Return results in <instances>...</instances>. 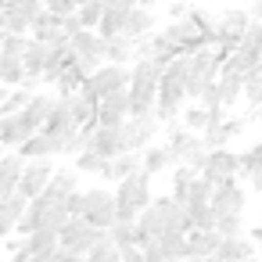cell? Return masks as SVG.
I'll return each mask as SVG.
<instances>
[{"instance_id": "4dcf8cb0", "label": "cell", "mask_w": 262, "mask_h": 262, "mask_svg": "<svg viewBox=\"0 0 262 262\" xmlns=\"http://www.w3.org/2000/svg\"><path fill=\"white\" fill-rule=\"evenodd\" d=\"M104 61H112V65H133L137 61V40H129V36L104 40Z\"/></svg>"}, {"instance_id": "9c48e42d", "label": "cell", "mask_w": 262, "mask_h": 262, "mask_svg": "<svg viewBox=\"0 0 262 262\" xmlns=\"http://www.w3.org/2000/svg\"><path fill=\"white\" fill-rule=\"evenodd\" d=\"M69 43H72V51H76V65H79L86 76L104 65V36H101L97 29H79V33L69 36Z\"/></svg>"}, {"instance_id": "f907efd6", "label": "cell", "mask_w": 262, "mask_h": 262, "mask_svg": "<svg viewBox=\"0 0 262 262\" xmlns=\"http://www.w3.org/2000/svg\"><path fill=\"white\" fill-rule=\"evenodd\" d=\"M194 4H187V0H169V18L176 22V18H187V11H190Z\"/></svg>"}, {"instance_id": "c3c4849f", "label": "cell", "mask_w": 262, "mask_h": 262, "mask_svg": "<svg viewBox=\"0 0 262 262\" xmlns=\"http://www.w3.org/2000/svg\"><path fill=\"white\" fill-rule=\"evenodd\" d=\"M76 0H43V11H51V15H58V18H65V15H76Z\"/></svg>"}, {"instance_id": "f1b7e54d", "label": "cell", "mask_w": 262, "mask_h": 262, "mask_svg": "<svg viewBox=\"0 0 262 262\" xmlns=\"http://www.w3.org/2000/svg\"><path fill=\"white\" fill-rule=\"evenodd\" d=\"M219 233L215 230H190L187 233V258H212L219 248Z\"/></svg>"}, {"instance_id": "6da1fadb", "label": "cell", "mask_w": 262, "mask_h": 262, "mask_svg": "<svg viewBox=\"0 0 262 262\" xmlns=\"http://www.w3.org/2000/svg\"><path fill=\"white\" fill-rule=\"evenodd\" d=\"M190 215L183 205H176L169 194L165 198H151V205L137 215V244H147L162 233H190Z\"/></svg>"}, {"instance_id": "2e32d148", "label": "cell", "mask_w": 262, "mask_h": 262, "mask_svg": "<svg viewBox=\"0 0 262 262\" xmlns=\"http://www.w3.org/2000/svg\"><path fill=\"white\" fill-rule=\"evenodd\" d=\"M18 155H22L26 162H36V158H58V155H69V144H65L61 137H51V133H33V137L18 147Z\"/></svg>"}, {"instance_id": "44dd1931", "label": "cell", "mask_w": 262, "mask_h": 262, "mask_svg": "<svg viewBox=\"0 0 262 262\" xmlns=\"http://www.w3.org/2000/svg\"><path fill=\"white\" fill-rule=\"evenodd\" d=\"M22 169H26V158H22L18 151H4V158H0V198L18 194Z\"/></svg>"}, {"instance_id": "03108f58", "label": "cell", "mask_w": 262, "mask_h": 262, "mask_svg": "<svg viewBox=\"0 0 262 262\" xmlns=\"http://www.w3.org/2000/svg\"><path fill=\"white\" fill-rule=\"evenodd\" d=\"M101 4H108V0H101Z\"/></svg>"}, {"instance_id": "db71d44e", "label": "cell", "mask_w": 262, "mask_h": 262, "mask_svg": "<svg viewBox=\"0 0 262 262\" xmlns=\"http://www.w3.org/2000/svg\"><path fill=\"white\" fill-rule=\"evenodd\" d=\"M137 4H140V0H108L104 8H115V11H133Z\"/></svg>"}, {"instance_id": "680465c9", "label": "cell", "mask_w": 262, "mask_h": 262, "mask_svg": "<svg viewBox=\"0 0 262 262\" xmlns=\"http://www.w3.org/2000/svg\"><path fill=\"white\" fill-rule=\"evenodd\" d=\"M183 262H215V258H183Z\"/></svg>"}, {"instance_id": "816d5d0a", "label": "cell", "mask_w": 262, "mask_h": 262, "mask_svg": "<svg viewBox=\"0 0 262 262\" xmlns=\"http://www.w3.org/2000/svg\"><path fill=\"white\" fill-rule=\"evenodd\" d=\"M119 255H122V262H147V258H144V248H140V244H129V248H122Z\"/></svg>"}, {"instance_id": "11a10c76", "label": "cell", "mask_w": 262, "mask_h": 262, "mask_svg": "<svg viewBox=\"0 0 262 262\" xmlns=\"http://www.w3.org/2000/svg\"><path fill=\"white\" fill-rule=\"evenodd\" d=\"M251 241H255V248H258V258H262V226H255V230H251Z\"/></svg>"}, {"instance_id": "e575fe53", "label": "cell", "mask_w": 262, "mask_h": 262, "mask_svg": "<svg viewBox=\"0 0 262 262\" xmlns=\"http://www.w3.org/2000/svg\"><path fill=\"white\" fill-rule=\"evenodd\" d=\"M47 190H51V194H58V198H69L72 190H79V172H76V169H54V176H51Z\"/></svg>"}, {"instance_id": "74e56055", "label": "cell", "mask_w": 262, "mask_h": 262, "mask_svg": "<svg viewBox=\"0 0 262 262\" xmlns=\"http://www.w3.org/2000/svg\"><path fill=\"white\" fill-rule=\"evenodd\" d=\"M180 122H183L187 129H194V133H205V126H208V112H205L198 101H190V104H183Z\"/></svg>"}, {"instance_id": "ba28073f", "label": "cell", "mask_w": 262, "mask_h": 262, "mask_svg": "<svg viewBox=\"0 0 262 262\" xmlns=\"http://www.w3.org/2000/svg\"><path fill=\"white\" fill-rule=\"evenodd\" d=\"M83 219L97 230H112L115 226V190L108 187H90L83 190Z\"/></svg>"}, {"instance_id": "52a82bcc", "label": "cell", "mask_w": 262, "mask_h": 262, "mask_svg": "<svg viewBox=\"0 0 262 262\" xmlns=\"http://www.w3.org/2000/svg\"><path fill=\"white\" fill-rule=\"evenodd\" d=\"M248 26H251V11H244V8H226V11L215 15V47H219L223 58L241 43Z\"/></svg>"}, {"instance_id": "ffe728a7", "label": "cell", "mask_w": 262, "mask_h": 262, "mask_svg": "<svg viewBox=\"0 0 262 262\" xmlns=\"http://www.w3.org/2000/svg\"><path fill=\"white\" fill-rule=\"evenodd\" d=\"M54 97H58V94H33L29 104L18 112L22 122L29 126V133H40V129H43V122H47V115H51V108H54Z\"/></svg>"}, {"instance_id": "e0dca14e", "label": "cell", "mask_w": 262, "mask_h": 262, "mask_svg": "<svg viewBox=\"0 0 262 262\" xmlns=\"http://www.w3.org/2000/svg\"><path fill=\"white\" fill-rule=\"evenodd\" d=\"M129 119V90H115L97 101V126H122Z\"/></svg>"}, {"instance_id": "681fc988", "label": "cell", "mask_w": 262, "mask_h": 262, "mask_svg": "<svg viewBox=\"0 0 262 262\" xmlns=\"http://www.w3.org/2000/svg\"><path fill=\"white\" fill-rule=\"evenodd\" d=\"M65 208H69V215H83V187L65 198Z\"/></svg>"}, {"instance_id": "7a4b0ae2", "label": "cell", "mask_w": 262, "mask_h": 262, "mask_svg": "<svg viewBox=\"0 0 262 262\" xmlns=\"http://www.w3.org/2000/svg\"><path fill=\"white\" fill-rule=\"evenodd\" d=\"M151 180L155 176H147L144 169L119 180V187H115V215L119 219L115 223H137V215L151 205Z\"/></svg>"}, {"instance_id": "d590c367", "label": "cell", "mask_w": 262, "mask_h": 262, "mask_svg": "<svg viewBox=\"0 0 262 262\" xmlns=\"http://www.w3.org/2000/svg\"><path fill=\"white\" fill-rule=\"evenodd\" d=\"M241 101L248 104V112H255L262 104V69H251L244 76V90H241Z\"/></svg>"}, {"instance_id": "6125c7cd", "label": "cell", "mask_w": 262, "mask_h": 262, "mask_svg": "<svg viewBox=\"0 0 262 262\" xmlns=\"http://www.w3.org/2000/svg\"><path fill=\"white\" fill-rule=\"evenodd\" d=\"M0 262H4V248H0Z\"/></svg>"}, {"instance_id": "91938a15", "label": "cell", "mask_w": 262, "mask_h": 262, "mask_svg": "<svg viewBox=\"0 0 262 262\" xmlns=\"http://www.w3.org/2000/svg\"><path fill=\"white\" fill-rule=\"evenodd\" d=\"M76 4H90V0H76Z\"/></svg>"}, {"instance_id": "8992f818", "label": "cell", "mask_w": 262, "mask_h": 262, "mask_svg": "<svg viewBox=\"0 0 262 262\" xmlns=\"http://www.w3.org/2000/svg\"><path fill=\"white\" fill-rule=\"evenodd\" d=\"M126 86H129V65H112V61H104L101 69H94V72L83 79L79 94H86L90 101H101V97H108V94H115V90H126Z\"/></svg>"}, {"instance_id": "60d3db41", "label": "cell", "mask_w": 262, "mask_h": 262, "mask_svg": "<svg viewBox=\"0 0 262 262\" xmlns=\"http://www.w3.org/2000/svg\"><path fill=\"white\" fill-rule=\"evenodd\" d=\"M76 15H79V26L83 29H97L101 26V15H104V4H101V0H90V4H79L76 8Z\"/></svg>"}, {"instance_id": "7bdbcfd3", "label": "cell", "mask_w": 262, "mask_h": 262, "mask_svg": "<svg viewBox=\"0 0 262 262\" xmlns=\"http://www.w3.org/2000/svg\"><path fill=\"white\" fill-rule=\"evenodd\" d=\"M108 237H112V244L122 251V248L137 244V223H115V226L108 230Z\"/></svg>"}, {"instance_id": "8fae6325", "label": "cell", "mask_w": 262, "mask_h": 262, "mask_svg": "<svg viewBox=\"0 0 262 262\" xmlns=\"http://www.w3.org/2000/svg\"><path fill=\"white\" fill-rule=\"evenodd\" d=\"M162 129V122H158V115L151 112V115H129L126 122H122V140H126V151H144L151 140H155V133Z\"/></svg>"}, {"instance_id": "30bf717a", "label": "cell", "mask_w": 262, "mask_h": 262, "mask_svg": "<svg viewBox=\"0 0 262 262\" xmlns=\"http://www.w3.org/2000/svg\"><path fill=\"white\" fill-rule=\"evenodd\" d=\"M201 176H205L208 183H215V187L237 180V176H241V155H233L230 147L208 151V155H205V165H201Z\"/></svg>"}, {"instance_id": "7c38bea8", "label": "cell", "mask_w": 262, "mask_h": 262, "mask_svg": "<svg viewBox=\"0 0 262 262\" xmlns=\"http://www.w3.org/2000/svg\"><path fill=\"white\" fill-rule=\"evenodd\" d=\"M208 208H212L215 215H244V208H248V190H244L237 180L219 183V187L212 190V198H208Z\"/></svg>"}, {"instance_id": "8d00e7d4", "label": "cell", "mask_w": 262, "mask_h": 262, "mask_svg": "<svg viewBox=\"0 0 262 262\" xmlns=\"http://www.w3.org/2000/svg\"><path fill=\"white\" fill-rule=\"evenodd\" d=\"M122 26H126V11L104 8V15H101V26H97V33H101L104 40H112V36H122Z\"/></svg>"}, {"instance_id": "3957f363", "label": "cell", "mask_w": 262, "mask_h": 262, "mask_svg": "<svg viewBox=\"0 0 262 262\" xmlns=\"http://www.w3.org/2000/svg\"><path fill=\"white\" fill-rule=\"evenodd\" d=\"M158 83H162V69L155 61H133L129 65V115H151L155 112V97H158Z\"/></svg>"}, {"instance_id": "836d02e7", "label": "cell", "mask_w": 262, "mask_h": 262, "mask_svg": "<svg viewBox=\"0 0 262 262\" xmlns=\"http://www.w3.org/2000/svg\"><path fill=\"white\" fill-rule=\"evenodd\" d=\"M198 172L190 169V165H172V187H169V198L176 201V205H183L187 201V190H190V180H194Z\"/></svg>"}, {"instance_id": "7dc6e473", "label": "cell", "mask_w": 262, "mask_h": 262, "mask_svg": "<svg viewBox=\"0 0 262 262\" xmlns=\"http://www.w3.org/2000/svg\"><path fill=\"white\" fill-rule=\"evenodd\" d=\"M26 47H29V36H18V33L0 36V51H8V54H26Z\"/></svg>"}, {"instance_id": "5b68a950", "label": "cell", "mask_w": 262, "mask_h": 262, "mask_svg": "<svg viewBox=\"0 0 262 262\" xmlns=\"http://www.w3.org/2000/svg\"><path fill=\"white\" fill-rule=\"evenodd\" d=\"M101 241H108V230H97V226H90L83 215H72L61 230H58V244H61V251H69V255H79V258H86Z\"/></svg>"}, {"instance_id": "f6af8a7d", "label": "cell", "mask_w": 262, "mask_h": 262, "mask_svg": "<svg viewBox=\"0 0 262 262\" xmlns=\"http://www.w3.org/2000/svg\"><path fill=\"white\" fill-rule=\"evenodd\" d=\"M4 8L8 11H15V15H26L29 22L43 11V0H4Z\"/></svg>"}, {"instance_id": "277c9868", "label": "cell", "mask_w": 262, "mask_h": 262, "mask_svg": "<svg viewBox=\"0 0 262 262\" xmlns=\"http://www.w3.org/2000/svg\"><path fill=\"white\" fill-rule=\"evenodd\" d=\"M165 147H169V155H172V165H190L194 172H201L205 155H208L201 133L187 129L183 122H169V126H165Z\"/></svg>"}, {"instance_id": "f546056e", "label": "cell", "mask_w": 262, "mask_h": 262, "mask_svg": "<svg viewBox=\"0 0 262 262\" xmlns=\"http://www.w3.org/2000/svg\"><path fill=\"white\" fill-rule=\"evenodd\" d=\"M0 86H26V61L22 54H8V51H0Z\"/></svg>"}, {"instance_id": "83f0119b", "label": "cell", "mask_w": 262, "mask_h": 262, "mask_svg": "<svg viewBox=\"0 0 262 262\" xmlns=\"http://www.w3.org/2000/svg\"><path fill=\"white\" fill-rule=\"evenodd\" d=\"M140 169L147 176H162V172H172V155L165 144H147L140 151Z\"/></svg>"}, {"instance_id": "484cf974", "label": "cell", "mask_w": 262, "mask_h": 262, "mask_svg": "<svg viewBox=\"0 0 262 262\" xmlns=\"http://www.w3.org/2000/svg\"><path fill=\"white\" fill-rule=\"evenodd\" d=\"M29 137L33 133L22 122V115H0V144H4V151H18Z\"/></svg>"}, {"instance_id": "ac0fdd59", "label": "cell", "mask_w": 262, "mask_h": 262, "mask_svg": "<svg viewBox=\"0 0 262 262\" xmlns=\"http://www.w3.org/2000/svg\"><path fill=\"white\" fill-rule=\"evenodd\" d=\"M29 36L40 40V43H47V47H61V43H69V36H65V29H61V18L51 15V11H40V15L33 18V33H29Z\"/></svg>"}, {"instance_id": "d6a6232c", "label": "cell", "mask_w": 262, "mask_h": 262, "mask_svg": "<svg viewBox=\"0 0 262 262\" xmlns=\"http://www.w3.org/2000/svg\"><path fill=\"white\" fill-rule=\"evenodd\" d=\"M241 90H244V79L233 76V72H219V101L223 108H233L241 101Z\"/></svg>"}, {"instance_id": "603a6c76", "label": "cell", "mask_w": 262, "mask_h": 262, "mask_svg": "<svg viewBox=\"0 0 262 262\" xmlns=\"http://www.w3.org/2000/svg\"><path fill=\"white\" fill-rule=\"evenodd\" d=\"M90 147L104 158H115L126 151V140H122V126H97L94 137H90Z\"/></svg>"}, {"instance_id": "94428289", "label": "cell", "mask_w": 262, "mask_h": 262, "mask_svg": "<svg viewBox=\"0 0 262 262\" xmlns=\"http://www.w3.org/2000/svg\"><path fill=\"white\" fill-rule=\"evenodd\" d=\"M0 158H4V144H0Z\"/></svg>"}, {"instance_id": "b9f144b4", "label": "cell", "mask_w": 262, "mask_h": 262, "mask_svg": "<svg viewBox=\"0 0 262 262\" xmlns=\"http://www.w3.org/2000/svg\"><path fill=\"white\" fill-rule=\"evenodd\" d=\"M201 140H205V147H208V151H215V147H226V144L233 140V137H230V129H226V119H223L219 126H205Z\"/></svg>"}, {"instance_id": "cb8c5ba5", "label": "cell", "mask_w": 262, "mask_h": 262, "mask_svg": "<svg viewBox=\"0 0 262 262\" xmlns=\"http://www.w3.org/2000/svg\"><path fill=\"white\" fill-rule=\"evenodd\" d=\"M251 255H258V248H255V241H248V237L241 233V237H223L212 258H215V262H244V258H251Z\"/></svg>"}, {"instance_id": "be15d7a7", "label": "cell", "mask_w": 262, "mask_h": 262, "mask_svg": "<svg viewBox=\"0 0 262 262\" xmlns=\"http://www.w3.org/2000/svg\"><path fill=\"white\" fill-rule=\"evenodd\" d=\"M258 226H262V212H258Z\"/></svg>"}, {"instance_id": "9a60e30c", "label": "cell", "mask_w": 262, "mask_h": 262, "mask_svg": "<svg viewBox=\"0 0 262 262\" xmlns=\"http://www.w3.org/2000/svg\"><path fill=\"white\" fill-rule=\"evenodd\" d=\"M40 133H51V137H61L65 144H72V137L79 133V122L72 119L65 97H54V108H51V115H47V122H43Z\"/></svg>"}, {"instance_id": "ee69618b", "label": "cell", "mask_w": 262, "mask_h": 262, "mask_svg": "<svg viewBox=\"0 0 262 262\" xmlns=\"http://www.w3.org/2000/svg\"><path fill=\"white\" fill-rule=\"evenodd\" d=\"M215 233L219 237H241L244 233V215H215Z\"/></svg>"}, {"instance_id": "bcb514c9", "label": "cell", "mask_w": 262, "mask_h": 262, "mask_svg": "<svg viewBox=\"0 0 262 262\" xmlns=\"http://www.w3.org/2000/svg\"><path fill=\"white\" fill-rule=\"evenodd\" d=\"M86 262H122V255H119V248H115L112 237H108V241H101V244L86 255Z\"/></svg>"}, {"instance_id": "f5cc1de1", "label": "cell", "mask_w": 262, "mask_h": 262, "mask_svg": "<svg viewBox=\"0 0 262 262\" xmlns=\"http://www.w3.org/2000/svg\"><path fill=\"white\" fill-rule=\"evenodd\" d=\"M61 29H65V36L79 33V29H83V26H79V15H65V18H61Z\"/></svg>"}, {"instance_id": "7402d4cb", "label": "cell", "mask_w": 262, "mask_h": 262, "mask_svg": "<svg viewBox=\"0 0 262 262\" xmlns=\"http://www.w3.org/2000/svg\"><path fill=\"white\" fill-rule=\"evenodd\" d=\"M155 29H158V15H155L151 8L137 4L133 11H126V26H122V36H129V40H140V36L155 33Z\"/></svg>"}, {"instance_id": "4316f807", "label": "cell", "mask_w": 262, "mask_h": 262, "mask_svg": "<svg viewBox=\"0 0 262 262\" xmlns=\"http://www.w3.org/2000/svg\"><path fill=\"white\" fill-rule=\"evenodd\" d=\"M137 169H140V151H122V155H115V158H108V162H104L101 180L119 183V180H126L129 172H137Z\"/></svg>"}, {"instance_id": "d6986e66", "label": "cell", "mask_w": 262, "mask_h": 262, "mask_svg": "<svg viewBox=\"0 0 262 262\" xmlns=\"http://www.w3.org/2000/svg\"><path fill=\"white\" fill-rule=\"evenodd\" d=\"M47 58H51V47L29 36V47H26V54H22V61H26V90H33V83H40V79H43Z\"/></svg>"}, {"instance_id": "5bb4252c", "label": "cell", "mask_w": 262, "mask_h": 262, "mask_svg": "<svg viewBox=\"0 0 262 262\" xmlns=\"http://www.w3.org/2000/svg\"><path fill=\"white\" fill-rule=\"evenodd\" d=\"M51 176H54V162L51 158H36V162H26V169H22V180H18V194L22 198H40L43 190H47V183H51Z\"/></svg>"}, {"instance_id": "1f68e13d", "label": "cell", "mask_w": 262, "mask_h": 262, "mask_svg": "<svg viewBox=\"0 0 262 262\" xmlns=\"http://www.w3.org/2000/svg\"><path fill=\"white\" fill-rule=\"evenodd\" d=\"M241 176H244V180H248V183L262 194V151H258L255 144L241 155Z\"/></svg>"}, {"instance_id": "9f6ffc18", "label": "cell", "mask_w": 262, "mask_h": 262, "mask_svg": "<svg viewBox=\"0 0 262 262\" xmlns=\"http://www.w3.org/2000/svg\"><path fill=\"white\" fill-rule=\"evenodd\" d=\"M144 8H155V4H169V0H140Z\"/></svg>"}, {"instance_id": "ab89813d", "label": "cell", "mask_w": 262, "mask_h": 262, "mask_svg": "<svg viewBox=\"0 0 262 262\" xmlns=\"http://www.w3.org/2000/svg\"><path fill=\"white\" fill-rule=\"evenodd\" d=\"M29 97H33V90H26V86H15V90H8V97L0 101V115H18V112L29 104Z\"/></svg>"}, {"instance_id": "e7e4bbea", "label": "cell", "mask_w": 262, "mask_h": 262, "mask_svg": "<svg viewBox=\"0 0 262 262\" xmlns=\"http://www.w3.org/2000/svg\"><path fill=\"white\" fill-rule=\"evenodd\" d=\"M0 36H4V29H0Z\"/></svg>"}, {"instance_id": "6f0895ef", "label": "cell", "mask_w": 262, "mask_h": 262, "mask_svg": "<svg viewBox=\"0 0 262 262\" xmlns=\"http://www.w3.org/2000/svg\"><path fill=\"white\" fill-rule=\"evenodd\" d=\"M251 115H255V122H258V126H262V104H258V108H255V112H251Z\"/></svg>"}, {"instance_id": "d4e9b609", "label": "cell", "mask_w": 262, "mask_h": 262, "mask_svg": "<svg viewBox=\"0 0 262 262\" xmlns=\"http://www.w3.org/2000/svg\"><path fill=\"white\" fill-rule=\"evenodd\" d=\"M26 208H29V198H22V194L0 198V237H11L15 233V226L26 215Z\"/></svg>"}, {"instance_id": "f35d334b", "label": "cell", "mask_w": 262, "mask_h": 262, "mask_svg": "<svg viewBox=\"0 0 262 262\" xmlns=\"http://www.w3.org/2000/svg\"><path fill=\"white\" fill-rule=\"evenodd\" d=\"M104 162H108L104 155H97L94 147H86V151H79V155H76V165H72V169H76L79 176H83V172H90V176H101Z\"/></svg>"}, {"instance_id": "4fadbf2b", "label": "cell", "mask_w": 262, "mask_h": 262, "mask_svg": "<svg viewBox=\"0 0 262 262\" xmlns=\"http://www.w3.org/2000/svg\"><path fill=\"white\" fill-rule=\"evenodd\" d=\"M140 248H144L147 262H183L187 258V233H162Z\"/></svg>"}]
</instances>
